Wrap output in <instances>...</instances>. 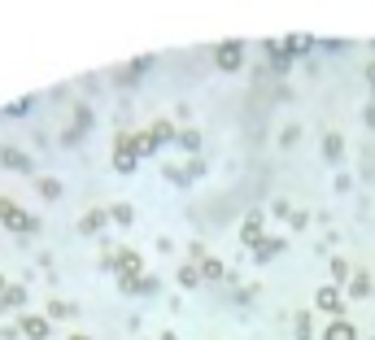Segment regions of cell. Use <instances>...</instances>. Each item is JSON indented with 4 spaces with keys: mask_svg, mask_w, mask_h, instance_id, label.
<instances>
[{
    "mask_svg": "<svg viewBox=\"0 0 375 340\" xmlns=\"http://www.w3.org/2000/svg\"><path fill=\"white\" fill-rule=\"evenodd\" d=\"M0 223L13 227V231H35V218H31V214H22V209H18L13 201H5V197H0Z\"/></svg>",
    "mask_w": 375,
    "mask_h": 340,
    "instance_id": "6da1fadb",
    "label": "cell"
},
{
    "mask_svg": "<svg viewBox=\"0 0 375 340\" xmlns=\"http://www.w3.org/2000/svg\"><path fill=\"white\" fill-rule=\"evenodd\" d=\"M114 162H118V170H131V166H136V140H131V136H118Z\"/></svg>",
    "mask_w": 375,
    "mask_h": 340,
    "instance_id": "7a4b0ae2",
    "label": "cell"
},
{
    "mask_svg": "<svg viewBox=\"0 0 375 340\" xmlns=\"http://www.w3.org/2000/svg\"><path fill=\"white\" fill-rule=\"evenodd\" d=\"M218 66H222V70H236V66H240V44H236V40L218 48Z\"/></svg>",
    "mask_w": 375,
    "mask_h": 340,
    "instance_id": "3957f363",
    "label": "cell"
},
{
    "mask_svg": "<svg viewBox=\"0 0 375 340\" xmlns=\"http://www.w3.org/2000/svg\"><path fill=\"white\" fill-rule=\"evenodd\" d=\"M323 340H358V332H354V327H349L345 319H336V323H332L328 332H323Z\"/></svg>",
    "mask_w": 375,
    "mask_h": 340,
    "instance_id": "277c9868",
    "label": "cell"
},
{
    "mask_svg": "<svg viewBox=\"0 0 375 340\" xmlns=\"http://www.w3.org/2000/svg\"><path fill=\"white\" fill-rule=\"evenodd\" d=\"M22 336H31V340H48V319H22Z\"/></svg>",
    "mask_w": 375,
    "mask_h": 340,
    "instance_id": "5b68a950",
    "label": "cell"
},
{
    "mask_svg": "<svg viewBox=\"0 0 375 340\" xmlns=\"http://www.w3.org/2000/svg\"><path fill=\"white\" fill-rule=\"evenodd\" d=\"M244 240H249V245H258V240H262V214H249V223H244Z\"/></svg>",
    "mask_w": 375,
    "mask_h": 340,
    "instance_id": "8992f818",
    "label": "cell"
},
{
    "mask_svg": "<svg viewBox=\"0 0 375 340\" xmlns=\"http://www.w3.org/2000/svg\"><path fill=\"white\" fill-rule=\"evenodd\" d=\"M319 310H340V297H336V288H319Z\"/></svg>",
    "mask_w": 375,
    "mask_h": 340,
    "instance_id": "52a82bcc",
    "label": "cell"
},
{
    "mask_svg": "<svg viewBox=\"0 0 375 340\" xmlns=\"http://www.w3.org/2000/svg\"><path fill=\"white\" fill-rule=\"evenodd\" d=\"M118 266H122V279H131V271L140 266V257H136V253L127 249V253H118Z\"/></svg>",
    "mask_w": 375,
    "mask_h": 340,
    "instance_id": "ba28073f",
    "label": "cell"
},
{
    "mask_svg": "<svg viewBox=\"0 0 375 340\" xmlns=\"http://www.w3.org/2000/svg\"><path fill=\"white\" fill-rule=\"evenodd\" d=\"M0 162H5V166H18V170H27V166H31L27 157H22V153H13V148H5V153H0Z\"/></svg>",
    "mask_w": 375,
    "mask_h": 340,
    "instance_id": "9c48e42d",
    "label": "cell"
},
{
    "mask_svg": "<svg viewBox=\"0 0 375 340\" xmlns=\"http://www.w3.org/2000/svg\"><path fill=\"white\" fill-rule=\"evenodd\" d=\"M101 223H105V214H101V209H92V214H83V231H101Z\"/></svg>",
    "mask_w": 375,
    "mask_h": 340,
    "instance_id": "30bf717a",
    "label": "cell"
},
{
    "mask_svg": "<svg viewBox=\"0 0 375 340\" xmlns=\"http://www.w3.org/2000/svg\"><path fill=\"white\" fill-rule=\"evenodd\" d=\"M323 153H328V162H336V157H340V136H328V140H323Z\"/></svg>",
    "mask_w": 375,
    "mask_h": 340,
    "instance_id": "8fae6325",
    "label": "cell"
},
{
    "mask_svg": "<svg viewBox=\"0 0 375 340\" xmlns=\"http://www.w3.org/2000/svg\"><path fill=\"white\" fill-rule=\"evenodd\" d=\"M201 275H206V279H218V275H222V262L206 257V266H201Z\"/></svg>",
    "mask_w": 375,
    "mask_h": 340,
    "instance_id": "7c38bea8",
    "label": "cell"
},
{
    "mask_svg": "<svg viewBox=\"0 0 375 340\" xmlns=\"http://www.w3.org/2000/svg\"><path fill=\"white\" fill-rule=\"evenodd\" d=\"M371 293V279L367 275H354V297H367Z\"/></svg>",
    "mask_w": 375,
    "mask_h": 340,
    "instance_id": "4fadbf2b",
    "label": "cell"
},
{
    "mask_svg": "<svg viewBox=\"0 0 375 340\" xmlns=\"http://www.w3.org/2000/svg\"><path fill=\"white\" fill-rule=\"evenodd\" d=\"M40 192H44V197H57L61 183H57V179H40Z\"/></svg>",
    "mask_w": 375,
    "mask_h": 340,
    "instance_id": "5bb4252c",
    "label": "cell"
},
{
    "mask_svg": "<svg viewBox=\"0 0 375 340\" xmlns=\"http://www.w3.org/2000/svg\"><path fill=\"white\" fill-rule=\"evenodd\" d=\"M0 301H5V305H22V301H27V297H22V288H9V293L0 297Z\"/></svg>",
    "mask_w": 375,
    "mask_h": 340,
    "instance_id": "9a60e30c",
    "label": "cell"
},
{
    "mask_svg": "<svg viewBox=\"0 0 375 340\" xmlns=\"http://www.w3.org/2000/svg\"><path fill=\"white\" fill-rule=\"evenodd\" d=\"M367 122H371V127H375V105H371V110H367Z\"/></svg>",
    "mask_w": 375,
    "mask_h": 340,
    "instance_id": "2e32d148",
    "label": "cell"
},
{
    "mask_svg": "<svg viewBox=\"0 0 375 340\" xmlns=\"http://www.w3.org/2000/svg\"><path fill=\"white\" fill-rule=\"evenodd\" d=\"M70 340H88V336H70Z\"/></svg>",
    "mask_w": 375,
    "mask_h": 340,
    "instance_id": "e0dca14e",
    "label": "cell"
},
{
    "mask_svg": "<svg viewBox=\"0 0 375 340\" xmlns=\"http://www.w3.org/2000/svg\"><path fill=\"white\" fill-rule=\"evenodd\" d=\"M162 340H174V336H162Z\"/></svg>",
    "mask_w": 375,
    "mask_h": 340,
    "instance_id": "ac0fdd59",
    "label": "cell"
},
{
    "mask_svg": "<svg viewBox=\"0 0 375 340\" xmlns=\"http://www.w3.org/2000/svg\"><path fill=\"white\" fill-rule=\"evenodd\" d=\"M371 78H375V66H371Z\"/></svg>",
    "mask_w": 375,
    "mask_h": 340,
    "instance_id": "d6986e66",
    "label": "cell"
}]
</instances>
